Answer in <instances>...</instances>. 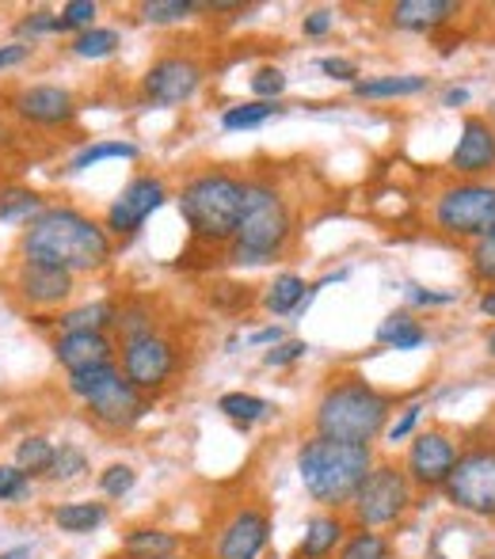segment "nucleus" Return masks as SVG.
I'll return each mask as SVG.
<instances>
[{"instance_id":"obj_1","label":"nucleus","mask_w":495,"mask_h":559,"mask_svg":"<svg viewBox=\"0 0 495 559\" xmlns=\"http://www.w3.org/2000/svg\"><path fill=\"white\" fill-rule=\"evenodd\" d=\"M23 259L35 263L61 266L76 278V274L104 271L115 255L111 233L99 222H92L89 214L73 206H46L20 236Z\"/></svg>"},{"instance_id":"obj_2","label":"nucleus","mask_w":495,"mask_h":559,"mask_svg":"<svg viewBox=\"0 0 495 559\" xmlns=\"http://www.w3.org/2000/svg\"><path fill=\"white\" fill-rule=\"evenodd\" d=\"M374 468V449L370 445H351L332 442V438L313 435L309 442L297 449V476L313 502L328 510L351 507L355 491Z\"/></svg>"},{"instance_id":"obj_3","label":"nucleus","mask_w":495,"mask_h":559,"mask_svg":"<svg viewBox=\"0 0 495 559\" xmlns=\"http://www.w3.org/2000/svg\"><path fill=\"white\" fill-rule=\"evenodd\" d=\"M389 415H392V400L385 392L347 377V381L328 384L325 396L317 400L313 427H317L320 438H332V442L370 445L374 438L385 435Z\"/></svg>"},{"instance_id":"obj_4","label":"nucleus","mask_w":495,"mask_h":559,"mask_svg":"<svg viewBox=\"0 0 495 559\" xmlns=\"http://www.w3.org/2000/svg\"><path fill=\"white\" fill-rule=\"evenodd\" d=\"M294 236V214L286 199L274 191L267 179H248L245 206H240V225L229 243V263L237 266H263L274 255H282Z\"/></svg>"},{"instance_id":"obj_5","label":"nucleus","mask_w":495,"mask_h":559,"mask_svg":"<svg viewBox=\"0 0 495 559\" xmlns=\"http://www.w3.org/2000/svg\"><path fill=\"white\" fill-rule=\"evenodd\" d=\"M179 217L191 228L199 243H233L240 225V206H245V179L229 171H202L179 191Z\"/></svg>"},{"instance_id":"obj_6","label":"nucleus","mask_w":495,"mask_h":559,"mask_svg":"<svg viewBox=\"0 0 495 559\" xmlns=\"http://www.w3.org/2000/svg\"><path fill=\"white\" fill-rule=\"evenodd\" d=\"M435 228L458 240H481L495 228V183L465 179L435 199Z\"/></svg>"},{"instance_id":"obj_7","label":"nucleus","mask_w":495,"mask_h":559,"mask_svg":"<svg viewBox=\"0 0 495 559\" xmlns=\"http://www.w3.org/2000/svg\"><path fill=\"white\" fill-rule=\"evenodd\" d=\"M408 510H412V484L397 464H374L370 476L363 479V487L351 499V518L358 522V530L397 525Z\"/></svg>"},{"instance_id":"obj_8","label":"nucleus","mask_w":495,"mask_h":559,"mask_svg":"<svg viewBox=\"0 0 495 559\" xmlns=\"http://www.w3.org/2000/svg\"><path fill=\"white\" fill-rule=\"evenodd\" d=\"M443 491L465 514L495 518V445H476L458 453V464H453Z\"/></svg>"},{"instance_id":"obj_9","label":"nucleus","mask_w":495,"mask_h":559,"mask_svg":"<svg viewBox=\"0 0 495 559\" xmlns=\"http://www.w3.org/2000/svg\"><path fill=\"white\" fill-rule=\"evenodd\" d=\"M176 369H179V350H176V343H172V338H164L161 332L122 343L119 373L141 392V396H153V392H161L164 384L176 377Z\"/></svg>"},{"instance_id":"obj_10","label":"nucleus","mask_w":495,"mask_h":559,"mask_svg":"<svg viewBox=\"0 0 495 559\" xmlns=\"http://www.w3.org/2000/svg\"><path fill=\"white\" fill-rule=\"evenodd\" d=\"M202 88V66L184 53H168L156 58L141 76V96L153 107H179L187 99H195V92Z\"/></svg>"},{"instance_id":"obj_11","label":"nucleus","mask_w":495,"mask_h":559,"mask_svg":"<svg viewBox=\"0 0 495 559\" xmlns=\"http://www.w3.org/2000/svg\"><path fill=\"white\" fill-rule=\"evenodd\" d=\"M168 202V187H164V179L156 176H138L130 179V183L122 187L119 199L107 206V222L104 228L115 236H133L141 225L149 222V217L156 214V210Z\"/></svg>"},{"instance_id":"obj_12","label":"nucleus","mask_w":495,"mask_h":559,"mask_svg":"<svg viewBox=\"0 0 495 559\" xmlns=\"http://www.w3.org/2000/svg\"><path fill=\"white\" fill-rule=\"evenodd\" d=\"M12 115L38 130H61L76 118V96L61 84H27L12 96Z\"/></svg>"},{"instance_id":"obj_13","label":"nucleus","mask_w":495,"mask_h":559,"mask_svg":"<svg viewBox=\"0 0 495 559\" xmlns=\"http://www.w3.org/2000/svg\"><path fill=\"white\" fill-rule=\"evenodd\" d=\"M453 464H458V442L443 430H427L420 435L408 449V461H404V476L408 484L415 487H443L450 479Z\"/></svg>"},{"instance_id":"obj_14","label":"nucleus","mask_w":495,"mask_h":559,"mask_svg":"<svg viewBox=\"0 0 495 559\" xmlns=\"http://www.w3.org/2000/svg\"><path fill=\"white\" fill-rule=\"evenodd\" d=\"M12 289L31 309H58V305H66L73 297V274L50 263L20 259V266L12 274Z\"/></svg>"},{"instance_id":"obj_15","label":"nucleus","mask_w":495,"mask_h":559,"mask_svg":"<svg viewBox=\"0 0 495 559\" xmlns=\"http://www.w3.org/2000/svg\"><path fill=\"white\" fill-rule=\"evenodd\" d=\"M84 407H89V419H96L104 430H130L133 423L145 419L149 396H141V392L119 373L115 381H107L96 396L84 400Z\"/></svg>"},{"instance_id":"obj_16","label":"nucleus","mask_w":495,"mask_h":559,"mask_svg":"<svg viewBox=\"0 0 495 559\" xmlns=\"http://www.w3.org/2000/svg\"><path fill=\"white\" fill-rule=\"evenodd\" d=\"M450 168L453 176L465 179H481L495 171V126L481 115H469L461 122V138L450 153Z\"/></svg>"},{"instance_id":"obj_17","label":"nucleus","mask_w":495,"mask_h":559,"mask_svg":"<svg viewBox=\"0 0 495 559\" xmlns=\"http://www.w3.org/2000/svg\"><path fill=\"white\" fill-rule=\"evenodd\" d=\"M271 540V518L259 507H240L217 533V559H259Z\"/></svg>"},{"instance_id":"obj_18","label":"nucleus","mask_w":495,"mask_h":559,"mask_svg":"<svg viewBox=\"0 0 495 559\" xmlns=\"http://www.w3.org/2000/svg\"><path fill=\"white\" fill-rule=\"evenodd\" d=\"M54 358L66 373H84V369L111 366L115 343L107 332H61L54 343Z\"/></svg>"},{"instance_id":"obj_19","label":"nucleus","mask_w":495,"mask_h":559,"mask_svg":"<svg viewBox=\"0 0 495 559\" xmlns=\"http://www.w3.org/2000/svg\"><path fill=\"white\" fill-rule=\"evenodd\" d=\"M458 12H461V4H453V0H400V4L389 8V20H392V27H400V31H420V35H427V31L446 27Z\"/></svg>"},{"instance_id":"obj_20","label":"nucleus","mask_w":495,"mask_h":559,"mask_svg":"<svg viewBox=\"0 0 495 559\" xmlns=\"http://www.w3.org/2000/svg\"><path fill=\"white\" fill-rule=\"evenodd\" d=\"M343 537H347V522L340 514H317L305 525V537L297 545V552L305 559H328L343 545Z\"/></svg>"},{"instance_id":"obj_21","label":"nucleus","mask_w":495,"mask_h":559,"mask_svg":"<svg viewBox=\"0 0 495 559\" xmlns=\"http://www.w3.org/2000/svg\"><path fill=\"white\" fill-rule=\"evenodd\" d=\"M50 518L69 537H89V533H96L107 522V502H92V499L61 502V507H54Z\"/></svg>"},{"instance_id":"obj_22","label":"nucleus","mask_w":495,"mask_h":559,"mask_svg":"<svg viewBox=\"0 0 495 559\" xmlns=\"http://www.w3.org/2000/svg\"><path fill=\"white\" fill-rule=\"evenodd\" d=\"M43 210L46 202L35 187H23V183L0 187V225H31Z\"/></svg>"},{"instance_id":"obj_23","label":"nucleus","mask_w":495,"mask_h":559,"mask_svg":"<svg viewBox=\"0 0 495 559\" xmlns=\"http://www.w3.org/2000/svg\"><path fill=\"white\" fill-rule=\"evenodd\" d=\"M126 559H172L179 552L176 533L168 530H153V525H141V530H130L122 540Z\"/></svg>"},{"instance_id":"obj_24","label":"nucleus","mask_w":495,"mask_h":559,"mask_svg":"<svg viewBox=\"0 0 495 559\" xmlns=\"http://www.w3.org/2000/svg\"><path fill=\"white\" fill-rule=\"evenodd\" d=\"M358 99H408V96H420L427 88V76H374V81H355L351 84Z\"/></svg>"},{"instance_id":"obj_25","label":"nucleus","mask_w":495,"mask_h":559,"mask_svg":"<svg viewBox=\"0 0 495 559\" xmlns=\"http://www.w3.org/2000/svg\"><path fill=\"white\" fill-rule=\"evenodd\" d=\"M305 278L302 274H279V278L267 286V294H263V309L271 312V317H290V312H297L302 309V301H309L305 297Z\"/></svg>"},{"instance_id":"obj_26","label":"nucleus","mask_w":495,"mask_h":559,"mask_svg":"<svg viewBox=\"0 0 495 559\" xmlns=\"http://www.w3.org/2000/svg\"><path fill=\"white\" fill-rule=\"evenodd\" d=\"M377 343L392 346V350H415V346L427 343V332H423V324L412 312H392V317H385V324L377 328Z\"/></svg>"},{"instance_id":"obj_27","label":"nucleus","mask_w":495,"mask_h":559,"mask_svg":"<svg viewBox=\"0 0 495 559\" xmlns=\"http://www.w3.org/2000/svg\"><path fill=\"white\" fill-rule=\"evenodd\" d=\"M115 312H119V305L111 301L81 305V309L61 312L58 328L61 332H107V328H115Z\"/></svg>"},{"instance_id":"obj_28","label":"nucleus","mask_w":495,"mask_h":559,"mask_svg":"<svg viewBox=\"0 0 495 559\" xmlns=\"http://www.w3.org/2000/svg\"><path fill=\"white\" fill-rule=\"evenodd\" d=\"M107 160H138V145H133V141H92V145H84L81 153L69 160V171H89Z\"/></svg>"},{"instance_id":"obj_29","label":"nucleus","mask_w":495,"mask_h":559,"mask_svg":"<svg viewBox=\"0 0 495 559\" xmlns=\"http://www.w3.org/2000/svg\"><path fill=\"white\" fill-rule=\"evenodd\" d=\"M217 412L229 423H237V427H251V423L271 415V404H267L263 396H251V392H225V396L217 400Z\"/></svg>"},{"instance_id":"obj_30","label":"nucleus","mask_w":495,"mask_h":559,"mask_svg":"<svg viewBox=\"0 0 495 559\" xmlns=\"http://www.w3.org/2000/svg\"><path fill=\"white\" fill-rule=\"evenodd\" d=\"M282 107L279 104H263V99H251V104H237V107H225L222 115V130L240 133V130H256V126L271 122L279 118Z\"/></svg>"},{"instance_id":"obj_31","label":"nucleus","mask_w":495,"mask_h":559,"mask_svg":"<svg viewBox=\"0 0 495 559\" xmlns=\"http://www.w3.org/2000/svg\"><path fill=\"white\" fill-rule=\"evenodd\" d=\"M54 445L50 438H43V435H27L20 445H15V468H23L31 479L35 476H46V468H50V461H54Z\"/></svg>"},{"instance_id":"obj_32","label":"nucleus","mask_w":495,"mask_h":559,"mask_svg":"<svg viewBox=\"0 0 495 559\" xmlns=\"http://www.w3.org/2000/svg\"><path fill=\"white\" fill-rule=\"evenodd\" d=\"M84 472H89V453L73 442H61L54 449V461H50V468H46V479H50V484H69V479L84 476Z\"/></svg>"},{"instance_id":"obj_33","label":"nucleus","mask_w":495,"mask_h":559,"mask_svg":"<svg viewBox=\"0 0 495 559\" xmlns=\"http://www.w3.org/2000/svg\"><path fill=\"white\" fill-rule=\"evenodd\" d=\"M122 46V35L115 27H92L84 35L73 38V53L84 61H99V58H111L115 50Z\"/></svg>"},{"instance_id":"obj_34","label":"nucleus","mask_w":495,"mask_h":559,"mask_svg":"<svg viewBox=\"0 0 495 559\" xmlns=\"http://www.w3.org/2000/svg\"><path fill=\"white\" fill-rule=\"evenodd\" d=\"M115 332H119L122 343L130 338H141V335H153L156 332V320H153V309L145 301H130L115 312Z\"/></svg>"},{"instance_id":"obj_35","label":"nucleus","mask_w":495,"mask_h":559,"mask_svg":"<svg viewBox=\"0 0 495 559\" xmlns=\"http://www.w3.org/2000/svg\"><path fill=\"white\" fill-rule=\"evenodd\" d=\"M392 556V545L381 537L377 530H358L343 540L340 556L335 559H389Z\"/></svg>"},{"instance_id":"obj_36","label":"nucleus","mask_w":495,"mask_h":559,"mask_svg":"<svg viewBox=\"0 0 495 559\" xmlns=\"http://www.w3.org/2000/svg\"><path fill=\"white\" fill-rule=\"evenodd\" d=\"M191 12H199V4H195V0H145V4L138 8L141 20L153 23V27H168V23H184Z\"/></svg>"},{"instance_id":"obj_37","label":"nucleus","mask_w":495,"mask_h":559,"mask_svg":"<svg viewBox=\"0 0 495 559\" xmlns=\"http://www.w3.org/2000/svg\"><path fill=\"white\" fill-rule=\"evenodd\" d=\"M119 377V361H111V366H96V369H84V373H69L66 389L73 392L76 400H92L99 389H104L107 381H115Z\"/></svg>"},{"instance_id":"obj_38","label":"nucleus","mask_w":495,"mask_h":559,"mask_svg":"<svg viewBox=\"0 0 495 559\" xmlns=\"http://www.w3.org/2000/svg\"><path fill=\"white\" fill-rule=\"evenodd\" d=\"M96 15H99L96 0H69L58 12V31H76V35H84V31L96 27Z\"/></svg>"},{"instance_id":"obj_39","label":"nucleus","mask_w":495,"mask_h":559,"mask_svg":"<svg viewBox=\"0 0 495 559\" xmlns=\"http://www.w3.org/2000/svg\"><path fill=\"white\" fill-rule=\"evenodd\" d=\"M15 35H20V43H35L38 35H58V12H50V8H35V12H27L20 23H15Z\"/></svg>"},{"instance_id":"obj_40","label":"nucleus","mask_w":495,"mask_h":559,"mask_svg":"<svg viewBox=\"0 0 495 559\" xmlns=\"http://www.w3.org/2000/svg\"><path fill=\"white\" fill-rule=\"evenodd\" d=\"M133 484H138V472H133L130 464H107V468L99 472V491H104L107 499H122V495H130Z\"/></svg>"},{"instance_id":"obj_41","label":"nucleus","mask_w":495,"mask_h":559,"mask_svg":"<svg viewBox=\"0 0 495 559\" xmlns=\"http://www.w3.org/2000/svg\"><path fill=\"white\" fill-rule=\"evenodd\" d=\"M286 92V73L274 66H263L256 69V76H251V96L263 99V104H274V99Z\"/></svg>"},{"instance_id":"obj_42","label":"nucleus","mask_w":495,"mask_h":559,"mask_svg":"<svg viewBox=\"0 0 495 559\" xmlns=\"http://www.w3.org/2000/svg\"><path fill=\"white\" fill-rule=\"evenodd\" d=\"M31 495V476L15 464H0V502H23Z\"/></svg>"},{"instance_id":"obj_43","label":"nucleus","mask_w":495,"mask_h":559,"mask_svg":"<svg viewBox=\"0 0 495 559\" xmlns=\"http://www.w3.org/2000/svg\"><path fill=\"white\" fill-rule=\"evenodd\" d=\"M473 274L481 282H495V228L473 243Z\"/></svg>"},{"instance_id":"obj_44","label":"nucleus","mask_w":495,"mask_h":559,"mask_svg":"<svg viewBox=\"0 0 495 559\" xmlns=\"http://www.w3.org/2000/svg\"><path fill=\"white\" fill-rule=\"evenodd\" d=\"M305 354H309V343H305V338H282V343H274V350L263 354V366L282 369V366H290V361L305 358Z\"/></svg>"},{"instance_id":"obj_45","label":"nucleus","mask_w":495,"mask_h":559,"mask_svg":"<svg viewBox=\"0 0 495 559\" xmlns=\"http://www.w3.org/2000/svg\"><path fill=\"white\" fill-rule=\"evenodd\" d=\"M420 415H423V404H408L404 412H400V419L385 427V442H392V445L404 442V438L415 430V423H420Z\"/></svg>"},{"instance_id":"obj_46","label":"nucleus","mask_w":495,"mask_h":559,"mask_svg":"<svg viewBox=\"0 0 495 559\" xmlns=\"http://www.w3.org/2000/svg\"><path fill=\"white\" fill-rule=\"evenodd\" d=\"M317 69L325 76H332V81H351V84L358 81V66L351 58H320Z\"/></svg>"},{"instance_id":"obj_47","label":"nucleus","mask_w":495,"mask_h":559,"mask_svg":"<svg viewBox=\"0 0 495 559\" xmlns=\"http://www.w3.org/2000/svg\"><path fill=\"white\" fill-rule=\"evenodd\" d=\"M332 27H335V12H332V8H317V12H309L302 20V31L309 38H325Z\"/></svg>"},{"instance_id":"obj_48","label":"nucleus","mask_w":495,"mask_h":559,"mask_svg":"<svg viewBox=\"0 0 495 559\" xmlns=\"http://www.w3.org/2000/svg\"><path fill=\"white\" fill-rule=\"evenodd\" d=\"M31 53H35V46L20 43V38H15V43H8V46H0V73H4V69L23 66V61H27Z\"/></svg>"},{"instance_id":"obj_49","label":"nucleus","mask_w":495,"mask_h":559,"mask_svg":"<svg viewBox=\"0 0 495 559\" xmlns=\"http://www.w3.org/2000/svg\"><path fill=\"white\" fill-rule=\"evenodd\" d=\"M408 297H412L415 305H450L453 294H431V289H408Z\"/></svg>"},{"instance_id":"obj_50","label":"nucleus","mask_w":495,"mask_h":559,"mask_svg":"<svg viewBox=\"0 0 495 559\" xmlns=\"http://www.w3.org/2000/svg\"><path fill=\"white\" fill-rule=\"evenodd\" d=\"M248 343H256V346H263V343H282V328L274 324V328H263V332H256L248 338Z\"/></svg>"},{"instance_id":"obj_51","label":"nucleus","mask_w":495,"mask_h":559,"mask_svg":"<svg viewBox=\"0 0 495 559\" xmlns=\"http://www.w3.org/2000/svg\"><path fill=\"white\" fill-rule=\"evenodd\" d=\"M461 104H469V92L465 88H450L443 96V107H461Z\"/></svg>"},{"instance_id":"obj_52","label":"nucleus","mask_w":495,"mask_h":559,"mask_svg":"<svg viewBox=\"0 0 495 559\" xmlns=\"http://www.w3.org/2000/svg\"><path fill=\"white\" fill-rule=\"evenodd\" d=\"M31 556H35V545H15L8 552H0V559H31Z\"/></svg>"},{"instance_id":"obj_53","label":"nucleus","mask_w":495,"mask_h":559,"mask_svg":"<svg viewBox=\"0 0 495 559\" xmlns=\"http://www.w3.org/2000/svg\"><path fill=\"white\" fill-rule=\"evenodd\" d=\"M481 312H484L488 320H495V289H488V294L481 297Z\"/></svg>"},{"instance_id":"obj_54","label":"nucleus","mask_w":495,"mask_h":559,"mask_svg":"<svg viewBox=\"0 0 495 559\" xmlns=\"http://www.w3.org/2000/svg\"><path fill=\"white\" fill-rule=\"evenodd\" d=\"M8 141H12V126L0 118V145H8Z\"/></svg>"},{"instance_id":"obj_55","label":"nucleus","mask_w":495,"mask_h":559,"mask_svg":"<svg viewBox=\"0 0 495 559\" xmlns=\"http://www.w3.org/2000/svg\"><path fill=\"white\" fill-rule=\"evenodd\" d=\"M488 354H492V358H495V332H492V338H488Z\"/></svg>"}]
</instances>
